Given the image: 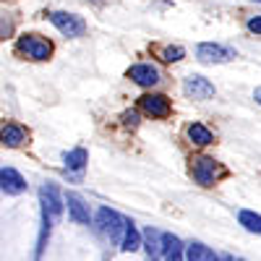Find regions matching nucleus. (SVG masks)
Masks as SVG:
<instances>
[{"label":"nucleus","mask_w":261,"mask_h":261,"mask_svg":"<svg viewBox=\"0 0 261 261\" xmlns=\"http://www.w3.org/2000/svg\"><path fill=\"white\" fill-rule=\"evenodd\" d=\"M27 188H29L27 178L21 175L16 167H0V191L3 193L21 196V193H27Z\"/></svg>","instance_id":"obj_11"},{"label":"nucleus","mask_w":261,"mask_h":261,"mask_svg":"<svg viewBox=\"0 0 261 261\" xmlns=\"http://www.w3.org/2000/svg\"><path fill=\"white\" fill-rule=\"evenodd\" d=\"M186 139H188L193 146H209V144H214V134H212L204 123H196V120L186 128Z\"/></svg>","instance_id":"obj_17"},{"label":"nucleus","mask_w":261,"mask_h":261,"mask_svg":"<svg viewBox=\"0 0 261 261\" xmlns=\"http://www.w3.org/2000/svg\"><path fill=\"white\" fill-rule=\"evenodd\" d=\"M256 3H261V0H256Z\"/></svg>","instance_id":"obj_27"},{"label":"nucleus","mask_w":261,"mask_h":261,"mask_svg":"<svg viewBox=\"0 0 261 261\" xmlns=\"http://www.w3.org/2000/svg\"><path fill=\"white\" fill-rule=\"evenodd\" d=\"M183 94L188 99H196V102H206V99L214 97V84L206 76L191 73V76L183 79Z\"/></svg>","instance_id":"obj_8"},{"label":"nucleus","mask_w":261,"mask_h":261,"mask_svg":"<svg viewBox=\"0 0 261 261\" xmlns=\"http://www.w3.org/2000/svg\"><path fill=\"white\" fill-rule=\"evenodd\" d=\"M227 175H230V170L222 162H217L214 157L199 154V157L191 160V178H193V183H199L201 188H212V186H217Z\"/></svg>","instance_id":"obj_1"},{"label":"nucleus","mask_w":261,"mask_h":261,"mask_svg":"<svg viewBox=\"0 0 261 261\" xmlns=\"http://www.w3.org/2000/svg\"><path fill=\"white\" fill-rule=\"evenodd\" d=\"M39 209L50 212L55 220L63 217V209H65V196L60 193V188L55 183H42L39 186Z\"/></svg>","instance_id":"obj_7"},{"label":"nucleus","mask_w":261,"mask_h":261,"mask_svg":"<svg viewBox=\"0 0 261 261\" xmlns=\"http://www.w3.org/2000/svg\"><path fill=\"white\" fill-rule=\"evenodd\" d=\"M141 248L151 261H162V230L157 227H146L141 232Z\"/></svg>","instance_id":"obj_14"},{"label":"nucleus","mask_w":261,"mask_h":261,"mask_svg":"<svg viewBox=\"0 0 261 261\" xmlns=\"http://www.w3.org/2000/svg\"><path fill=\"white\" fill-rule=\"evenodd\" d=\"M120 120H123V125H125V128H136V125L141 123V120H139V113H136V110H125V113L120 115Z\"/></svg>","instance_id":"obj_21"},{"label":"nucleus","mask_w":261,"mask_h":261,"mask_svg":"<svg viewBox=\"0 0 261 261\" xmlns=\"http://www.w3.org/2000/svg\"><path fill=\"white\" fill-rule=\"evenodd\" d=\"M139 110L146 118H154V120H165L172 115V99L157 92H146L139 97Z\"/></svg>","instance_id":"obj_4"},{"label":"nucleus","mask_w":261,"mask_h":261,"mask_svg":"<svg viewBox=\"0 0 261 261\" xmlns=\"http://www.w3.org/2000/svg\"><path fill=\"white\" fill-rule=\"evenodd\" d=\"M220 261H232V256H222V258H220Z\"/></svg>","instance_id":"obj_25"},{"label":"nucleus","mask_w":261,"mask_h":261,"mask_svg":"<svg viewBox=\"0 0 261 261\" xmlns=\"http://www.w3.org/2000/svg\"><path fill=\"white\" fill-rule=\"evenodd\" d=\"M86 162H89V154H86L84 146H76L71 151H65L63 154V165L68 172H73V175H81V172L86 170Z\"/></svg>","instance_id":"obj_15"},{"label":"nucleus","mask_w":261,"mask_h":261,"mask_svg":"<svg viewBox=\"0 0 261 261\" xmlns=\"http://www.w3.org/2000/svg\"><path fill=\"white\" fill-rule=\"evenodd\" d=\"M11 32H13V24H11L8 18H0V39H6Z\"/></svg>","instance_id":"obj_22"},{"label":"nucleus","mask_w":261,"mask_h":261,"mask_svg":"<svg viewBox=\"0 0 261 261\" xmlns=\"http://www.w3.org/2000/svg\"><path fill=\"white\" fill-rule=\"evenodd\" d=\"M157 55H160V60H165V63H178V60L186 58V50H183L180 45H167V47H160Z\"/></svg>","instance_id":"obj_20"},{"label":"nucleus","mask_w":261,"mask_h":261,"mask_svg":"<svg viewBox=\"0 0 261 261\" xmlns=\"http://www.w3.org/2000/svg\"><path fill=\"white\" fill-rule=\"evenodd\" d=\"M125 76L134 81L136 86H144V89H151V86H157L162 81L160 68H157V65H151V63H134L125 71Z\"/></svg>","instance_id":"obj_9"},{"label":"nucleus","mask_w":261,"mask_h":261,"mask_svg":"<svg viewBox=\"0 0 261 261\" xmlns=\"http://www.w3.org/2000/svg\"><path fill=\"white\" fill-rule=\"evenodd\" d=\"M253 99L261 105V86H256V92H253Z\"/></svg>","instance_id":"obj_24"},{"label":"nucleus","mask_w":261,"mask_h":261,"mask_svg":"<svg viewBox=\"0 0 261 261\" xmlns=\"http://www.w3.org/2000/svg\"><path fill=\"white\" fill-rule=\"evenodd\" d=\"M16 53L27 60H50L53 58V42L42 34H21L16 42Z\"/></svg>","instance_id":"obj_3"},{"label":"nucleus","mask_w":261,"mask_h":261,"mask_svg":"<svg viewBox=\"0 0 261 261\" xmlns=\"http://www.w3.org/2000/svg\"><path fill=\"white\" fill-rule=\"evenodd\" d=\"M65 209H68V217L76 222V225H92V212H89V204L84 201V196H79L76 191H65Z\"/></svg>","instance_id":"obj_10"},{"label":"nucleus","mask_w":261,"mask_h":261,"mask_svg":"<svg viewBox=\"0 0 261 261\" xmlns=\"http://www.w3.org/2000/svg\"><path fill=\"white\" fill-rule=\"evenodd\" d=\"M125 222H128V217H123L120 212H115V209H110V206H99L97 214H94V222H92V225H94L97 232L105 235L113 246H120Z\"/></svg>","instance_id":"obj_2"},{"label":"nucleus","mask_w":261,"mask_h":261,"mask_svg":"<svg viewBox=\"0 0 261 261\" xmlns=\"http://www.w3.org/2000/svg\"><path fill=\"white\" fill-rule=\"evenodd\" d=\"M186 261H220V256H217L206 243L191 241V243H186Z\"/></svg>","instance_id":"obj_18"},{"label":"nucleus","mask_w":261,"mask_h":261,"mask_svg":"<svg viewBox=\"0 0 261 261\" xmlns=\"http://www.w3.org/2000/svg\"><path fill=\"white\" fill-rule=\"evenodd\" d=\"M50 24L63 34V37H68V39H76L86 32V21L76 13H68V11H53L50 16Z\"/></svg>","instance_id":"obj_5"},{"label":"nucleus","mask_w":261,"mask_h":261,"mask_svg":"<svg viewBox=\"0 0 261 261\" xmlns=\"http://www.w3.org/2000/svg\"><path fill=\"white\" fill-rule=\"evenodd\" d=\"M232 261H246V258H232Z\"/></svg>","instance_id":"obj_26"},{"label":"nucleus","mask_w":261,"mask_h":261,"mask_svg":"<svg viewBox=\"0 0 261 261\" xmlns=\"http://www.w3.org/2000/svg\"><path fill=\"white\" fill-rule=\"evenodd\" d=\"M123 253H136L139 248H141V230L136 227V222L134 220H128L125 222V230H123V241H120V246H118Z\"/></svg>","instance_id":"obj_16"},{"label":"nucleus","mask_w":261,"mask_h":261,"mask_svg":"<svg viewBox=\"0 0 261 261\" xmlns=\"http://www.w3.org/2000/svg\"><path fill=\"white\" fill-rule=\"evenodd\" d=\"M248 32H253V34H261V16H253V18H248Z\"/></svg>","instance_id":"obj_23"},{"label":"nucleus","mask_w":261,"mask_h":261,"mask_svg":"<svg viewBox=\"0 0 261 261\" xmlns=\"http://www.w3.org/2000/svg\"><path fill=\"white\" fill-rule=\"evenodd\" d=\"M196 60L206 63V65L230 63V60H235V50L225 47V45H217V42H201V45L196 47Z\"/></svg>","instance_id":"obj_6"},{"label":"nucleus","mask_w":261,"mask_h":261,"mask_svg":"<svg viewBox=\"0 0 261 261\" xmlns=\"http://www.w3.org/2000/svg\"><path fill=\"white\" fill-rule=\"evenodd\" d=\"M0 144L8 149L24 146V144H29V130L21 123H3L0 125Z\"/></svg>","instance_id":"obj_12"},{"label":"nucleus","mask_w":261,"mask_h":261,"mask_svg":"<svg viewBox=\"0 0 261 261\" xmlns=\"http://www.w3.org/2000/svg\"><path fill=\"white\" fill-rule=\"evenodd\" d=\"M162 261H186V243L175 232H162Z\"/></svg>","instance_id":"obj_13"},{"label":"nucleus","mask_w":261,"mask_h":261,"mask_svg":"<svg viewBox=\"0 0 261 261\" xmlns=\"http://www.w3.org/2000/svg\"><path fill=\"white\" fill-rule=\"evenodd\" d=\"M238 225L253 235H261V214L253 209H241L238 212Z\"/></svg>","instance_id":"obj_19"}]
</instances>
